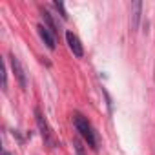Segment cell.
Here are the masks:
<instances>
[{
	"instance_id": "obj_1",
	"label": "cell",
	"mask_w": 155,
	"mask_h": 155,
	"mask_svg": "<svg viewBox=\"0 0 155 155\" xmlns=\"http://www.w3.org/2000/svg\"><path fill=\"white\" fill-rule=\"evenodd\" d=\"M73 124H75L77 131H79V135L84 139V142H86L90 148H93V150L99 148V135H97V131L93 130L91 122H90L82 113H75V115H73Z\"/></svg>"
},
{
	"instance_id": "obj_10",
	"label": "cell",
	"mask_w": 155,
	"mask_h": 155,
	"mask_svg": "<svg viewBox=\"0 0 155 155\" xmlns=\"http://www.w3.org/2000/svg\"><path fill=\"white\" fill-rule=\"evenodd\" d=\"M4 155H11V153H9V151H4Z\"/></svg>"
},
{
	"instance_id": "obj_6",
	"label": "cell",
	"mask_w": 155,
	"mask_h": 155,
	"mask_svg": "<svg viewBox=\"0 0 155 155\" xmlns=\"http://www.w3.org/2000/svg\"><path fill=\"white\" fill-rule=\"evenodd\" d=\"M131 9H133V22H131V28L137 29V28H139V22H140V9H142V4H140V2H133V4H131Z\"/></svg>"
},
{
	"instance_id": "obj_2",
	"label": "cell",
	"mask_w": 155,
	"mask_h": 155,
	"mask_svg": "<svg viewBox=\"0 0 155 155\" xmlns=\"http://www.w3.org/2000/svg\"><path fill=\"white\" fill-rule=\"evenodd\" d=\"M35 119H37V126H38V130H40V135H42V139H44V142L49 146V148H53V146H57V140H55V135H53V131H51V128H49V124H48V120L44 119V115H42V111L37 108L35 110Z\"/></svg>"
},
{
	"instance_id": "obj_5",
	"label": "cell",
	"mask_w": 155,
	"mask_h": 155,
	"mask_svg": "<svg viewBox=\"0 0 155 155\" xmlns=\"http://www.w3.org/2000/svg\"><path fill=\"white\" fill-rule=\"evenodd\" d=\"M37 31H38V37L42 38V42L48 46V49H55V33H51L44 24H38L37 26Z\"/></svg>"
},
{
	"instance_id": "obj_4",
	"label": "cell",
	"mask_w": 155,
	"mask_h": 155,
	"mask_svg": "<svg viewBox=\"0 0 155 155\" xmlns=\"http://www.w3.org/2000/svg\"><path fill=\"white\" fill-rule=\"evenodd\" d=\"M9 60H11V68H13V73H15V79H17V81H18V84L26 90V88H28V77H26V71H24V68H22V64H20L18 57L11 55V57H9Z\"/></svg>"
},
{
	"instance_id": "obj_9",
	"label": "cell",
	"mask_w": 155,
	"mask_h": 155,
	"mask_svg": "<svg viewBox=\"0 0 155 155\" xmlns=\"http://www.w3.org/2000/svg\"><path fill=\"white\" fill-rule=\"evenodd\" d=\"M73 146H75V153L77 155H86V151H84V146H82V142L77 139L75 142H73Z\"/></svg>"
},
{
	"instance_id": "obj_7",
	"label": "cell",
	"mask_w": 155,
	"mask_h": 155,
	"mask_svg": "<svg viewBox=\"0 0 155 155\" xmlns=\"http://www.w3.org/2000/svg\"><path fill=\"white\" fill-rule=\"evenodd\" d=\"M0 73H2V90L6 91L8 90V71H6V64L2 62V66H0Z\"/></svg>"
},
{
	"instance_id": "obj_8",
	"label": "cell",
	"mask_w": 155,
	"mask_h": 155,
	"mask_svg": "<svg viewBox=\"0 0 155 155\" xmlns=\"http://www.w3.org/2000/svg\"><path fill=\"white\" fill-rule=\"evenodd\" d=\"M53 6H55V9L60 13V17L66 20V18H68V13H66V8H64V4H62V2H53Z\"/></svg>"
},
{
	"instance_id": "obj_3",
	"label": "cell",
	"mask_w": 155,
	"mask_h": 155,
	"mask_svg": "<svg viewBox=\"0 0 155 155\" xmlns=\"http://www.w3.org/2000/svg\"><path fill=\"white\" fill-rule=\"evenodd\" d=\"M66 42H68V46H69L71 53H73L77 58H82V57H84V48H82V42H81V38L77 37L73 31H66Z\"/></svg>"
}]
</instances>
